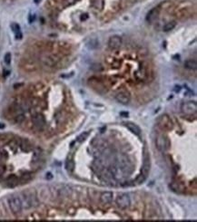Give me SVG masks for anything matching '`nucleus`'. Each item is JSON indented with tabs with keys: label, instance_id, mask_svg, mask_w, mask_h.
I'll return each instance as SVG.
<instances>
[{
	"label": "nucleus",
	"instance_id": "obj_9",
	"mask_svg": "<svg viewBox=\"0 0 197 222\" xmlns=\"http://www.w3.org/2000/svg\"><path fill=\"white\" fill-rule=\"evenodd\" d=\"M122 38L119 35H113L108 40V46L112 50L118 49L122 46Z\"/></svg>",
	"mask_w": 197,
	"mask_h": 222
},
{
	"label": "nucleus",
	"instance_id": "obj_14",
	"mask_svg": "<svg viewBox=\"0 0 197 222\" xmlns=\"http://www.w3.org/2000/svg\"><path fill=\"white\" fill-rule=\"evenodd\" d=\"M23 68H24V70L26 71V72L31 73V72H34V71L36 70V64H35L33 61H29V60H27V61H25V62H24V64H23Z\"/></svg>",
	"mask_w": 197,
	"mask_h": 222
},
{
	"label": "nucleus",
	"instance_id": "obj_4",
	"mask_svg": "<svg viewBox=\"0 0 197 222\" xmlns=\"http://www.w3.org/2000/svg\"><path fill=\"white\" fill-rule=\"evenodd\" d=\"M88 84L94 89L96 90L97 93L100 94H103V93H105L106 92V87H105V84L103 81L99 80L98 78L97 77H92L88 80Z\"/></svg>",
	"mask_w": 197,
	"mask_h": 222
},
{
	"label": "nucleus",
	"instance_id": "obj_39",
	"mask_svg": "<svg viewBox=\"0 0 197 222\" xmlns=\"http://www.w3.org/2000/svg\"><path fill=\"white\" fill-rule=\"evenodd\" d=\"M3 128H5V125L3 124H0V129H3Z\"/></svg>",
	"mask_w": 197,
	"mask_h": 222
},
{
	"label": "nucleus",
	"instance_id": "obj_31",
	"mask_svg": "<svg viewBox=\"0 0 197 222\" xmlns=\"http://www.w3.org/2000/svg\"><path fill=\"white\" fill-rule=\"evenodd\" d=\"M88 134H89V132H88V131L83 132L81 135H79V136H78L77 141H78V142H83V141H85V140L86 139V137L88 136Z\"/></svg>",
	"mask_w": 197,
	"mask_h": 222
},
{
	"label": "nucleus",
	"instance_id": "obj_28",
	"mask_svg": "<svg viewBox=\"0 0 197 222\" xmlns=\"http://www.w3.org/2000/svg\"><path fill=\"white\" fill-rule=\"evenodd\" d=\"M74 161H72V160H68L66 162V169L68 171V172H73L74 171Z\"/></svg>",
	"mask_w": 197,
	"mask_h": 222
},
{
	"label": "nucleus",
	"instance_id": "obj_25",
	"mask_svg": "<svg viewBox=\"0 0 197 222\" xmlns=\"http://www.w3.org/2000/svg\"><path fill=\"white\" fill-rule=\"evenodd\" d=\"M32 179V174L30 172H25L24 173L21 178L19 179V182L21 183H26L27 181H29L30 179Z\"/></svg>",
	"mask_w": 197,
	"mask_h": 222
},
{
	"label": "nucleus",
	"instance_id": "obj_12",
	"mask_svg": "<svg viewBox=\"0 0 197 222\" xmlns=\"http://www.w3.org/2000/svg\"><path fill=\"white\" fill-rule=\"evenodd\" d=\"M159 13H160V8L159 7H153L147 13V15L146 17V20L147 21L148 23L153 22L157 18Z\"/></svg>",
	"mask_w": 197,
	"mask_h": 222
},
{
	"label": "nucleus",
	"instance_id": "obj_3",
	"mask_svg": "<svg viewBox=\"0 0 197 222\" xmlns=\"http://www.w3.org/2000/svg\"><path fill=\"white\" fill-rule=\"evenodd\" d=\"M197 110V104L195 102L189 101V102H184L181 105V111L183 113L186 115H193L195 114Z\"/></svg>",
	"mask_w": 197,
	"mask_h": 222
},
{
	"label": "nucleus",
	"instance_id": "obj_8",
	"mask_svg": "<svg viewBox=\"0 0 197 222\" xmlns=\"http://www.w3.org/2000/svg\"><path fill=\"white\" fill-rule=\"evenodd\" d=\"M116 203L117 205V207L121 209H127L130 204H131V200L130 198L127 194H121L116 199Z\"/></svg>",
	"mask_w": 197,
	"mask_h": 222
},
{
	"label": "nucleus",
	"instance_id": "obj_6",
	"mask_svg": "<svg viewBox=\"0 0 197 222\" xmlns=\"http://www.w3.org/2000/svg\"><path fill=\"white\" fill-rule=\"evenodd\" d=\"M59 61V57L56 54H46L41 58V63L43 65L47 67H53L55 66L57 62Z\"/></svg>",
	"mask_w": 197,
	"mask_h": 222
},
{
	"label": "nucleus",
	"instance_id": "obj_38",
	"mask_svg": "<svg viewBox=\"0 0 197 222\" xmlns=\"http://www.w3.org/2000/svg\"><path fill=\"white\" fill-rule=\"evenodd\" d=\"M121 115H123V116H128V113H121Z\"/></svg>",
	"mask_w": 197,
	"mask_h": 222
},
{
	"label": "nucleus",
	"instance_id": "obj_5",
	"mask_svg": "<svg viewBox=\"0 0 197 222\" xmlns=\"http://www.w3.org/2000/svg\"><path fill=\"white\" fill-rule=\"evenodd\" d=\"M155 144H156V147L157 149L164 152L165 150H167L168 149L170 148V142H169V140L167 137H165L164 134H159L156 138V141H155Z\"/></svg>",
	"mask_w": 197,
	"mask_h": 222
},
{
	"label": "nucleus",
	"instance_id": "obj_30",
	"mask_svg": "<svg viewBox=\"0 0 197 222\" xmlns=\"http://www.w3.org/2000/svg\"><path fill=\"white\" fill-rule=\"evenodd\" d=\"M4 61H5L6 65H10V63H11V54H10V53H6V54H5Z\"/></svg>",
	"mask_w": 197,
	"mask_h": 222
},
{
	"label": "nucleus",
	"instance_id": "obj_15",
	"mask_svg": "<svg viewBox=\"0 0 197 222\" xmlns=\"http://www.w3.org/2000/svg\"><path fill=\"white\" fill-rule=\"evenodd\" d=\"M125 126L130 130V131H132L133 133H134L137 136H140L141 129H140V127L137 124H133V123H127V124H125Z\"/></svg>",
	"mask_w": 197,
	"mask_h": 222
},
{
	"label": "nucleus",
	"instance_id": "obj_1",
	"mask_svg": "<svg viewBox=\"0 0 197 222\" xmlns=\"http://www.w3.org/2000/svg\"><path fill=\"white\" fill-rule=\"evenodd\" d=\"M8 202V206L10 208V210L14 213V214H18L22 211V203L20 200V198L17 197V196H12L8 198L7 200Z\"/></svg>",
	"mask_w": 197,
	"mask_h": 222
},
{
	"label": "nucleus",
	"instance_id": "obj_16",
	"mask_svg": "<svg viewBox=\"0 0 197 222\" xmlns=\"http://www.w3.org/2000/svg\"><path fill=\"white\" fill-rule=\"evenodd\" d=\"M146 76H147L146 71L145 70V68H142V67H140V68L134 73V77H135V79H136L137 81H139V82L146 80Z\"/></svg>",
	"mask_w": 197,
	"mask_h": 222
},
{
	"label": "nucleus",
	"instance_id": "obj_35",
	"mask_svg": "<svg viewBox=\"0 0 197 222\" xmlns=\"http://www.w3.org/2000/svg\"><path fill=\"white\" fill-rule=\"evenodd\" d=\"M75 1H77V0H64V2L66 3V6H69V5L74 4Z\"/></svg>",
	"mask_w": 197,
	"mask_h": 222
},
{
	"label": "nucleus",
	"instance_id": "obj_2",
	"mask_svg": "<svg viewBox=\"0 0 197 222\" xmlns=\"http://www.w3.org/2000/svg\"><path fill=\"white\" fill-rule=\"evenodd\" d=\"M158 126L160 127L161 130H163L165 131H171L173 128V124H172L171 118L167 114H163L160 116V118L158 120Z\"/></svg>",
	"mask_w": 197,
	"mask_h": 222
},
{
	"label": "nucleus",
	"instance_id": "obj_33",
	"mask_svg": "<svg viewBox=\"0 0 197 222\" xmlns=\"http://www.w3.org/2000/svg\"><path fill=\"white\" fill-rule=\"evenodd\" d=\"M146 178L144 175L141 174V175L137 178V179H136V183H137V184H141V183H143V182L146 180Z\"/></svg>",
	"mask_w": 197,
	"mask_h": 222
},
{
	"label": "nucleus",
	"instance_id": "obj_22",
	"mask_svg": "<svg viewBox=\"0 0 197 222\" xmlns=\"http://www.w3.org/2000/svg\"><path fill=\"white\" fill-rule=\"evenodd\" d=\"M189 14H190V9L188 7H183L176 13L178 17H184L188 16Z\"/></svg>",
	"mask_w": 197,
	"mask_h": 222
},
{
	"label": "nucleus",
	"instance_id": "obj_34",
	"mask_svg": "<svg viewBox=\"0 0 197 222\" xmlns=\"http://www.w3.org/2000/svg\"><path fill=\"white\" fill-rule=\"evenodd\" d=\"M6 172V166L4 165H0V176L4 175Z\"/></svg>",
	"mask_w": 197,
	"mask_h": 222
},
{
	"label": "nucleus",
	"instance_id": "obj_23",
	"mask_svg": "<svg viewBox=\"0 0 197 222\" xmlns=\"http://www.w3.org/2000/svg\"><path fill=\"white\" fill-rule=\"evenodd\" d=\"M175 25H176V22L175 21H169V22H167L165 25H164L163 30L165 32H169V31H171L175 27Z\"/></svg>",
	"mask_w": 197,
	"mask_h": 222
},
{
	"label": "nucleus",
	"instance_id": "obj_40",
	"mask_svg": "<svg viewBox=\"0 0 197 222\" xmlns=\"http://www.w3.org/2000/svg\"><path fill=\"white\" fill-rule=\"evenodd\" d=\"M34 1H35V3H36V4H37V3H39L41 0H34Z\"/></svg>",
	"mask_w": 197,
	"mask_h": 222
},
{
	"label": "nucleus",
	"instance_id": "obj_13",
	"mask_svg": "<svg viewBox=\"0 0 197 222\" xmlns=\"http://www.w3.org/2000/svg\"><path fill=\"white\" fill-rule=\"evenodd\" d=\"M113 193L110 191H105L101 194L100 196V201L102 204H109L113 200Z\"/></svg>",
	"mask_w": 197,
	"mask_h": 222
},
{
	"label": "nucleus",
	"instance_id": "obj_36",
	"mask_svg": "<svg viewBox=\"0 0 197 222\" xmlns=\"http://www.w3.org/2000/svg\"><path fill=\"white\" fill-rule=\"evenodd\" d=\"M173 90H174L175 93H179V92L181 91V86H180V85H175Z\"/></svg>",
	"mask_w": 197,
	"mask_h": 222
},
{
	"label": "nucleus",
	"instance_id": "obj_10",
	"mask_svg": "<svg viewBox=\"0 0 197 222\" xmlns=\"http://www.w3.org/2000/svg\"><path fill=\"white\" fill-rule=\"evenodd\" d=\"M116 100L122 104H127V103H129V102L131 100V95L127 91L123 90V91L118 92L116 94Z\"/></svg>",
	"mask_w": 197,
	"mask_h": 222
},
{
	"label": "nucleus",
	"instance_id": "obj_19",
	"mask_svg": "<svg viewBox=\"0 0 197 222\" xmlns=\"http://www.w3.org/2000/svg\"><path fill=\"white\" fill-rule=\"evenodd\" d=\"M11 28H12L13 32L15 33L16 37L17 39H21L22 38V34H21V31H20V26H19V25L17 24V23H13L11 25Z\"/></svg>",
	"mask_w": 197,
	"mask_h": 222
},
{
	"label": "nucleus",
	"instance_id": "obj_21",
	"mask_svg": "<svg viewBox=\"0 0 197 222\" xmlns=\"http://www.w3.org/2000/svg\"><path fill=\"white\" fill-rule=\"evenodd\" d=\"M104 0H93V3H92V6L95 9L101 11L103 10L104 8Z\"/></svg>",
	"mask_w": 197,
	"mask_h": 222
},
{
	"label": "nucleus",
	"instance_id": "obj_7",
	"mask_svg": "<svg viewBox=\"0 0 197 222\" xmlns=\"http://www.w3.org/2000/svg\"><path fill=\"white\" fill-rule=\"evenodd\" d=\"M32 123H33V125H34L35 129L37 130V131H43L45 129L46 120H45V117L41 113L36 114L32 118Z\"/></svg>",
	"mask_w": 197,
	"mask_h": 222
},
{
	"label": "nucleus",
	"instance_id": "obj_37",
	"mask_svg": "<svg viewBox=\"0 0 197 222\" xmlns=\"http://www.w3.org/2000/svg\"><path fill=\"white\" fill-rule=\"evenodd\" d=\"M46 178H47V179H51L52 178H53V175H52V173H47V176H46Z\"/></svg>",
	"mask_w": 197,
	"mask_h": 222
},
{
	"label": "nucleus",
	"instance_id": "obj_26",
	"mask_svg": "<svg viewBox=\"0 0 197 222\" xmlns=\"http://www.w3.org/2000/svg\"><path fill=\"white\" fill-rule=\"evenodd\" d=\"M25 115H24V113H17V115H16V117H15V123L16 124H22L24 121H25Z\"/></svg>",
	"mask_w": 197,
	"mask_h": 222
},
{
	"label": "nucleus",
	"instance_id": "obj_18",
	"mask_svg": "<svg viewBox=\"0 0 197 222\" xmlns=\"http://www.w3.org/2000/svg\"><path fill=\"white\" fill-rule=\"evenodd\" d=\"M185 68L189 70H195L197 68V63L195 59H188L184 62Z\"/></svg>",
	"mask_w": 197,
	"mask_h": 222
},
{
	"label": "nucleus",
	"instance_id": "obj_17",
	"mask_svg": "<svg viewBox=\"0 0 197 222\" xmlns=\"http://www.w3.org/2000/svg\"><path fill=\"white\" fill-rule=\"evenodd\" d=\"M18 183H19V179L15 175L9 176L6 179V184H7L8 187H15Z\"/></svg>",
	"mask_w": 197,
	"mask_h": 222
},
{
	"label": "nucleus",
	"instance_id": "obj_32",
	"mask_svg": "<svg viewBox=\"0 0 197 222\" xmlns=\"http://www.w3.org/2000/svg\"><path fill=\"white\" fill-rule=\"evenodd\" d=\"M135 0H123L122 1V4H123V7H125V6H131Z\"/></svg>",
	"mask_w": 197,
	"mask_h": 222
},
{
	"label": "nucleus",
	"instance_id": "obj_27",
	"mask_svg": "<svg viewBox=\"0 0 197 222\" xmlns=\"http://www.w3.org/2000/svg\"><path fill=\"white\" fill-rule=\"evenodd\" d=\"M19 145L25 151H28L31 149V145H30V143L27 141H20L19 142Z\"/></svg>",
	"mask_w": 197,
	"mask_h": 222
},
{
	"label": "nucleus",
	"instance_id": "obj_29",
	"mask_svg": "<svg viewBox=\"0 0 197 222\" xmlns=\"http://www.w3.org/2000/svg\"><path fill=\"white\" fill-rule=\"evenodd\" d=\"M8 158L7 152L5 150H0V161H5Z\"/></svg>",
	"mask_w": 197,
	"mask_h": 222
},
{
	"label": "nucleus",
	"instance_id": "obj_20",
	"mask_svg": "<svg viewBox=\"0 0 197 222\" xmlns=\"http://www.w3.org/2000/svg\"><path fill=\"white\" fill-rule=\"evenodd\" d=\"M106 63L111 65L112 67H119L120 65H121V62H119L118 60H116V58L114 57H108L106 59Z\"/></svg>",
	"mask_w": 197,
	"mask_h": 222
},
{
	"label": "nucleus",
	"instance_id": "obj_11",
	"mask_svg": "<svg viewBox=\"0 0 197 222\" xmlns=\"http://www.w3.org/2000/svg\"><path fill=\"white\" fill-rule=\"evenodd\" d=\"M150 171V157L149 154L146 150H145V154H144V164H143V168H142V175H144L146 178L147 177L148 173Z\"/></svg>",
	"mask_w": 197,
	"mask_h": 222
},
{
	"label": "nucleus",
	"instance_id": "obj_24",
	"mask_svg": "<svg viewBox=\"0 0 197 222\" xmlns=\"http://www.w3.org/2000/svg\"><path fill=\"white\" fill-rule=\"evenodd\" d=\"M170 187H171V189H172V191H175V192H182L183 190H184L183 186L179 182H172V184L170 185Z\"/></svg>",
	"mask_w": 197,
	"mask_h": 222
}]
</instances>
